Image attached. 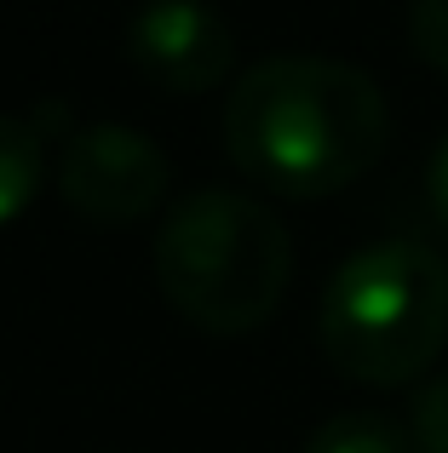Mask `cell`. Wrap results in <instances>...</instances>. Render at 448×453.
Instances as JSON below:
<instances>
[{
    "label": "cell",
    "instance_id": "ba28073f",
    "mask_svg": "<svg viewBox=\"0 0 448 453\" xmlns=\"http://www.w3.org/2000/svg\"><path fill=\"white\" fill-rule=\"evenodd\" d=\"M408 46L431 75L448 81V0H408Z\"/></svg>",
    "mask_w": 448,
    "mask_h": 453
},
{
    "label": "cell",
    "instance_id": "7a4b0ae2",
    "mask_svg": "<svg viewBox=\"0 0 448 453\" xmlns=\"http://www.w3.org/2000/svg\"><path fill=\"white\" fill-rule=\"evenodd\" d=\"M156 288L190 327L242 339L288 299L293 242L282 219L242 189H196L156 230Z\"/></svg>",
    "mask_w": 448,
    "mask_h": 453
},
{
    "label": "cell",
    "instance_id": "3957f363",
    "mask_svg": "<svg viewBox=\"0 0 448 453\" xmlns=\"http://www.w3.org/2000/svg\"><path fill=\"white\" fill-rule=\"evenodd\" d=\"M316 333L322 356L357 385H414L448 344V265L437 247L391 235L351 253L322 288Z\"/></svg>",
    "mask_w": 448,
    "mask_h": 453
},
{
    "label": "cell",
    "instance_id": "9c48e42d",
    "mask_svg": "<svg viewBox=\"0 0 448 453\" xmlns=\"http://www.w3.org/2000/svg\"><path fill=\"white\" fill-rule=\"evenodd\" d=\"M408 436H414V453H448V373H437L414 396Z\"/></svg>",
    "mask_w": 448,
    "mask_h": 453
},
{
    "label": "cell",
    "instance_id": "277c9868",
    "mask_svg": "<svg viewBox=\"0 0 448 453\" xmlns=\"http://www.w3.org/2000/svg\"><path fill=\"white\" fill-rule=\"evenodd\" d=\"M167 184H173L167 155L138 127L121 121L75 127L58 150V196L104 230H127V224L150 219L167 196Z\"/></svg>",
    "mask_w": 448,
    "mask_h": 453
},
{
    "label": "cell",
    "instance_id": "52a82bcc",
    "mask_svg": "<svg viewBox=\"0 0 448 453\" xmlns=\"http://www.w3.org/2000/svg\"><path fill=\"white\" fill-rule=\"evenodd\" d=\"M305 453H414V436L391 413L351 408V413H334V419L316 425Z\"/></svg>",
    "mask_w": 448,
    "mask_h": 453
},
{
    "label": "cell",
    "instance_id": "6da1fadb",
    "mask_svg": "<svg viewBox=\"0 0 448 453\" xmlns=\"http://www.w3.org/2000/svg\"><path fill=\"white\" fill-rule=\"evenodd\" d=\"M224 155L288 201H322L380 166L391 104L368 69L322 52H276L242 69L224 98Z\"/></svg>",
    "mask_w": 448,
    "mask_h": 453
},
{
    "label": "cell",
    "instance_id": "30bf717a",
    "mask_svg": "<svg viewBox=\"0 0 448 453\" xmlns=\"http://www.w3.org/2000/svg\"><path fill=\"white\" fill-rule=\"evenodd\" d=\"M426 207H431V219H437V230L448 235V133L437 138V150H431V161H426Z\"/></svg>",
    "mask_w": 448,
    "mask_h": 453
},
{
    "label": "cell",
    "instance_id": "8992f818",
    "mask_svg": "<svg viewBox=\"0 0 448 453\" xmlns=\"http://www.w3.org/2000/svg\"><path fill=\"white\" fill-rule=\"evenodd\" d=\"M46 173V138L35 133V121L0 115V224H12L35 201Z\"/></svg>",
    "mask_w": 448,
    "mask_h": 453
},
{
    "label": "cell",
    "instance_id": "5b68a950",
    "mask_svg": "<svg viewBox=\"0 0 448 453\" xmlns=\"http://www.w3.org/2000/svg\"><path fill=\"white\" fill-rule=\"evenodd\" d=\"M127 58L173 98L213 92L236 69V35L207 0H144L127 23Z\"/></svg>",
    "mask_w": 448,
    "mask_h": 453
}]
</instances>
